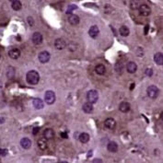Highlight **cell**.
<instances>
[{
  "label": "cell",
  "mask_w": 163,
  "mask_h": 163,
  "mask_svg": "<svg viewBox=\"0 0 163 163\" xmlns=\"http://www.w3.org/2000/svg\"><path fill=\"white\" fill-rule=\"evenodd\" d=\"M130 104L126 101H123V102L120 103L119 105V110L122 112H128L130 111Z\"/></svg>",
  "instance_id": "obj_14"
},
{
  "label": "cell",
  "mask_w": 163,
  "mask_h": 163,
  "mask_svg": "<svg viewBox=\"0 0 163 163\" xmlns=\"http://www.w3.org/2000/svg\"><path fill=\"white\" fill-rule=\"evenodd\" d=\"M11 7L14 10L18 11V10H20L21 7H22V5H21V2L19 1V0H15V1H13L12 4H11Z\"/></svg>",
  "instance_id": "obj_25"
},
{
  "label": "cell",
  "mask_w": 163,
  "mask_h": 163,
  "mask_svg": "<svg viewBox=\"0 0 163 163\" xmlns=\"http://www.w3.org/2000/svg\"><path fill=\"white\" fill-rule=\"evenodd\" d=\"M8 55H9L10 58L16 60L20 56V50L18 49V48H13V49L9 50V52H8Z\"/></svg>",
  "instance_id": "obj_11"
},
{
  "label": "cell",
  "mask_w": 163,
  "mask_h": 163,
  "mask_svg": "<svg viewBox=\"0 0 163 163\" xmlns=\"http://www.w3.org/2000/svg\"><path fill=\"white\" fill-rule=\"evenodd\" d=\"M9 1H11V2H13V1H15V0H9Z\"/></svg>",
  "instance_id": "obj_35"
},
{
  "label": "cell",
  "mask_w": 163,
  "mask_h": 163,
  "mask_svg": "<svg viewBox=\"0 0 163 163\" xmlns=\"http://www.w3.org/2000/svg\"><path fill=\"white\" fill-rule=\"evenodd\" d=\"M138 10H139V14L143 17H148L151 13V8L149 7V6L146 5V4H141L140 7H138Z\"/></svg>",
  "instance_id": "obj_4"
},
{
  "label": "cell",
  "mask_w": 163,
  "mask_h": 163,
  "mask_svg": "<svg viewBox=\"0 0 163 163\" xmlns=\"http://www.w3.org/2000/svg\"><path fill=\"white\" fill-rule=\"evenodd\" d=\"M43 41V37H42V34L38 32H34L32 34V42L34 43V44H41V43Z\"/></svg>",
  "instance_id": "obj_8"
},
{
  "label": "cell",
  "mask_w": 163,
  "mask_h": 163,
  "mask_svg": "<svg viewBox=\"0 0 163 163\" xmlns=\"http://www.w3.org/2000/svg\"><path fill=\"white\" fill-rule=\"evenodd\" d=\"M154 61L158 65H163V55L161 53H157L154 55Z\"/></svg>",
  "instance_id": "obj_19"
},
{
  "label": "cell",
  "mask_w": 163,
  "mask_h": 163,
  "mask_svg": "<svg viewBox=\"0 0 163 163\" xmlns=\"http://www.w3.org/2000/svg\"><path fill=\"white\" fill-rule=\"evenodd\" d=\"M82 109H83V111H84V112H86V113H91L92 112H93V106H92V103L89 102V101H88L87 103L83 104Z\"/></svg>",
  "instance_id": "obj_20"
},
{
  "label": "cell",
  "mask_w": 163,
  "mask_h": 163,
  "mask_svg": "<svg viewBox=\"0 0 163 163\" xmlns=\"http://www.w3.org/2000/svg\"><path fill=\"white\" fill-rule=\"evenodd\" d=\"M104 125L106 128H108L110 130H112L116 127V122L112 118H107L104 122Z\"/></svg>",
  "instance_id": "obj_9"
},
{
  "label": "cell",
  "mask_w": 163,
  "mask_h": 163,
  "mask_svg": "<svg viewBox=\"0 0 163 163\" xmlns=\"http://www.w3.org/2000/svg\"><path fill=\"white\" fill-rule=\"evenodd\" d=\"M61 136H62L63 138H67L68 137V135L65 133V132H63V133H61Z\"/></svg>",
  "instance_id": "obj_32"
},
{
  "label": "cell",
  "mask_w": 163,
  "mask_h": 163,
  "mask_svg": "<svg viewBox=\"0 0 163 163\" xmlns=\"http://www.w3.org/2000/svg\"><path fill=\"white\" fill-rule=\"evenodd\" d=\"M126 70L128 73L134 74L136 70H137V65H136L135 62H129L126 65Z\"/></svg>",
  "instance_id": "obj_12"
},
{
  "label": "cell",
  "mask_w": 163,
  "mask_h": 163,
  "mask_svg": "<svg viewBox=\"0 0 163 163\" xmlns=\"http://www.w3.org/2000/svg\"><path fill=\"white\" fill-rule=\"evenodd\" d=\"M107 149L110 152H112V153H115L118 151V145L112 141V142H109L108 146H107Z\"/></svg>",
  "instance_id": "obj_18"
},
{
  "label": "cell",
  "mask_w": 163,
  "mask_h": 163,
  "mask_svg": "<svg viewBox=\"0 0 163 163\" xmlns=\"http://www.w3.org/2000/svg\"><path fill=\"white\" fill-rule=\"evenodd\" d=\"M44 100L47 104H53L55 101V94L54 91L52 90H48L45 92L44 95Z\"/></svg>",
  "instance_id": "obj_5"
},
{
  "label": "cell",
  "mask_w": 163,
  "mask_h": 163,
  "mask_svg": "<svg viewBox=\"0 0 163 163\" xmlns=\"http://www.w3.org/2000/svg\"><path fill=\"white\" fill-rule=\"evenodd\" d=\"M55 47L57 50H63L67 47V42H65V41L62 38H58L56 39L55 42Z\"/></svg>",
  "instance_id": "obj_7"
},
{
  "label": "cell",
  "mask_w": 163,
  "mask_h": 163,
  "mask_svg": "<svg viewBox=\"0 0 163 163\" xmlns=\"http://www.w3.org/2000/svg\"><path fill=\"white\" fill-rule=\"evenodd\" d=\"M78 139L81 143H88L90 141V135L87 133H81L80 135H79Z\"/></svg>",
  "instance_id": "obj_22"
},
{
  "label": "cell",
  "mask_w": 163,
  "mask_h": 163,
  "mask_svg": "<svg viewBox=\"0 0 163 163\" xmlns=\"http://www.w3.org/2000/svg\"><path fill=\"white\" fill-rule=\"evenodd\" d=\"M7 76L8 78H12L13 77L15 76V69L13 68L12 67H9L7 70Z\"/></svg>",
  "instance_id": "obj_27"
},
{
  "label": "cell",
  "mask_w": 163,
  "mask_h": 163,
  "mask_svg": "<svg viewBox=\"0 0 163 163\" xmlns=\"http://www.w3.org/2000/svg\"><path fill=\"white\" fill-rule=\"evenodd\" d=\"M43 136L46 140L52 139L55 136V131L53 130L52 128H47L44 130V133H43Z\"/></svg>",
  "instance_id": "obj_16"
},
{
  "label": "cell",
  "mask_w": 163,
  "mask_h": 163,
  "mask_svg": "<svg viewBox=\"0 0 163 163\" xmlns=\"http://www.w3.org/2000/svg\"><path fill=\"white\" fill-rule=\"evenodd\" d=\"M39 131H40V128H39V127H34L33 130H32V133H33V135H37V134L39 133Z\"/></svg>",
  "instance_id": "obj_31"
},
{
  "label": "cell",
  "mask_w": 163,
  "mask_h": 163,
  "mask_svg": "<svg viewBox=\"0 0 163 163\" xmlns=\"http://www.w3.org/2000/svg\"><path fill=\"white\" fill-rule=\"evenodd\" d=\"M145 30H145V34H147V32H148V26H146V28H145Z\"/></svg>",
  "instance_id": "obj_33"
},
{
  "label": "cell",
  "mask_w": 163,
  "mask_h": 163,
  "mask_svg": "<svg viewBox=\"0 0 163 163\" xmlns=\"http://www.w3.org/2000/svg\"><path fill=\"white\" fill-rule=\"evenodd\" d=\"M119 32H120V34L122 35V36L126 37V36H128V35H129L130 30H129L128 28L126 27V26H122V27L119 29Z\"/></svg>",
  "instance_id": "obj_24"
},
{
  "label": "cell",
  "mask_w": 163,
  "mask_h": 163,
  "mask_svg": "<svg viewBox=\"0 0 163 163\" xmlns=\"http://www.w3.org/2000/svg\"><path fill=\"white\" fill-rule=\"evenodd\" d=\"M7 154V149H5V148H0V156L5 157Z\"/></svg>",
  "instance_id": "obj_29"
},
{
  "label": "cell",
  "mask_w": 163,
  "mask_h": 163,
  "mask_svg": "<svg viewBox=\"0 0 163 163\" xmlns=\"http://www.w3.org/2000/svg\"><path fill=\"white\" fill-rule=\"evenodd\" d=\"M146 75H147V76H148V77H151L153 75V70L151 68H148L146 70Z\"/></svg>",
  "instance_id": "obj_30"
},
{
  "label": "cell",
  "mask_w": 163,
  "mask_h": 163,
  "mask_svg": "<svg viewBox=\"0 0 163 163\" xmlns=\"http://www.w3.org/2000/svg\"><path fill=\"white\" fill-rule=\"evenodd\" d=\"M77 7L76 5H70V6H68L67 9V14H72V12L75 9H77Z\"/></svg>",
  "instance_id": "obj_28"
},
{
  "label": "cell",
  "mask_w": 163,
  "mask_h": 163,
  "mask_svg": "<svg viewBox=\"0 0 163 163\" xmlns=\"http://www.w3.org/2000/svg\"><path fill=\"white\" fill-rule=\"evenodd\" d=\"M4 122H5V119H4V118H0V124H3Z\"/></svg>",
  "instance_id": "obj_34"
},
{
  "label": "cell",
  "mask_w": 163,
  "mask_h": 163,
  "mask_svg": "<svg viewBox=\"0 0 163 163\" xmlns=\"http://www.w3.org/2000/svg\"><path fill=\"white\" fill-rule=\"evenodd\" d=\"M20 146L24 149H29L30 147H32V141L27 137H24L20 140Z\"/></svg>",
  "instance_id": "obj_15"
},
{
  "label": "cell",
  "mask_w": 163,
  "mask_h": 163,
  "mask_svg": "<svg viewBox=\"0 0 163 163\" xmlns=\"http://www.w3.org/2000/svg\"><path fill=\"white\" fill-rule=\"evenodd\" d=\"M32 104H33V107L37 110H40V109H42L43 106H44V103H43V101L39 99V98H36V99H33L32 100Z\"/></svg>",
  "instance_id": "obj_13"
},
{
  "label": "cell",
  "mask_w": 163,
  "mask_h": 163,
  "mask_svg": "<svg viewBox=\"0 0 163 163\" xmlns=\"http://www.w3.org/2000/svg\"><path fill=\"white\" fill-rule=\"evenodd\" d=\"M141 3H140V0H131L130 2V7L132 9H137V8L140 7Z\"/></svg>",
  "instance_id": "obj_26"
},
{
  "label": "cell",
  "mask_w": 163,
  "mask_h": 163,
  "mask_svg": "<svg viewBox=\"0 0 163 163\" xmlns=\"http://www.w3.org/2000/svg\"><path fill=\"white\" fill-rule=\"evenodd\" d=\"M39 61L42 64H45L47 62H49L50 59H51V55L48 53L47 51H42L39 54Z\"/></svg>",
  "instance_id": "obj_6"
},
{
  "label": "cell",
  "mask_w": 163,
  "mask_h": 163,
  "mask_svg": "<svg viewBox=\"0 0 163 163\" xmlns=\"http://www.w3.org/2000/svg\"><path fill=\"white\" fill-rule=\"evenodd\" d=\"M38 146L42 150H44L47 148V140L45 138H40L38 140Z\"/></svg>",
  "instance_id": "obj_23"
},
{
  "label": "cell",
  "mask_w": 163,
  "mask_h": 163,
  "mask_svg": "<svg viewBox=\"0 0 163 163\" xmlns=\"http://www.w3.org/2000/svg\"><path fill=\"white\" fill-rule=\"evenodd\" d=\"M95 71L97 74L100 75V76H102V75H104L105 72H106V67H105L104 65H98L95 67Z\"/></svg>",
  "instance_id": "obj_21"
},
{
  "label": "cell",
  "mask_w": 163,
  "mask_h": 163,
  "mask_svg": "<svg viewBox=\"0 0 163 163\" xmlns=\"http://www.w3.org/2000/svg\"><path fill=\"white\" fill-rule=\"evenodd\" d=\"M27 82L30 85H36L40 81V75L37 71L35 70H30L27 73Z\"/></svg>",
  "instance_id": "obj_1"
},
{
  "label": "cell",
  "mask_w": 163,
  "mask_h": 163,
  "mask_svg": "<svg viewBox=\"0 0 163 163\" xmlns=\"http://www.w3.org/2000/svg\"><path fill=\"white\" fill-rule=\"evenodd\" d=\"M100 34V30L98 28V26L96 25H93L91 26V27L90 28L89 30V35L93 39H96L97 37H98V35Z\"/></svg>",
  "instance_id": "obj_10"
},
{
  "label": "cell",
  "mask_w": 163,
  "mask_h": 163,
  "mask_svg": "<svg viewBox=\"0 0 163 163\" xmlns=\"http://www.w3.org/2000/svg\"><path fill=\"white\" fill-rule=\"evenodd\" d=\"M79 21H80V20H79V17L77 16V15H74V14H71L69 16L68 18V22L71 24V25H77L79 23Z\"/></svg>",
  "instance_id": "obj_17"
},
{
  "label": "cell",
  "mask_w": 163,
  "mask_h": 163,
  "mask_svg": "<svg viewBox=\"0 0 163 163\" xmlns=\"http://www.w3.org/2000/svg\"><path fill=\"white\" fill-rule=\"evenodd\" d=\"M147 93H148V96L150 99H157L158 94H160V90H158V89L156 86L151 85V86H149L148 88Z\"/></svg>",
  "instance_id": "obj_3"
},
{
  "label": "cell",
  "mask_w": 163,
  "mask_h": 163,
  "mask_svg": "<svg viewBox=\"0 0 163 163\" xmlns=\"http://www.w3.org/2000/svg\"><path fill=\"white\" fill-rule=\"evenodd\" d=\"M99 100V93L95 90H90L87 93V100L90 103H96Z\"/></svg>",
  "instance_id": "obj_2"
},
{
  "label": "cell",
  "mask_w": 163,
  "mask_h": 163,
  "mask_svg": "<svg viewBox=\"0 0 163 163\" xmlns=\"http://www.w3.org/2000/svg\"><path fill=\"white\" fill-rule=\"evenodd\" d=\"M0 58H1V55H0Z\"/></svg>",
  "instance_id": "obj_36"
}]
</instances>
